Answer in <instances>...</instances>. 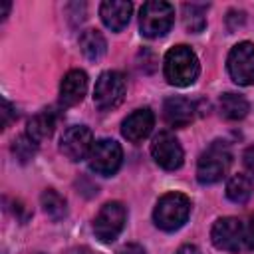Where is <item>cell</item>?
<instances>
[{
	"instance_id": "cell-1",
	"label": "cell",
	"mask_w": 254,
	"mask_h": 254,
	"mask_svg": "<svg viewBox=\"0 0 254 254\" xmlns=\"http://www.w3.org/2000/svg\"><path fill=\"white\" fill-rule=\"evenodd\" d=\"M165 77L175 87H187L196 81L200 65L196 54L189 46H175L165 54Z\"/></svg>"
},
{
	"instance_id": "cell-2",
	"label": "cell",
	"mask_w": 254,
	"mask_h": 254,
	"mask_svg": "<svg viewBox=\"0 0 254 254\" xmlns=\"http://www.w3.org/2000/svg\"><path fill=\"white\" fill-rule=\"evenodd\" d=\"M232 161V153L226 141H214L206 147V151H202V155L198 157L196 163V179L202 185H214L218 183Z\"/></svg>"
},
{
	"instance_id": "cell-3",
	"label": "cell",
	"mask_w": 254,
	"mask_h": 254,
	"mask_svg": "<svg viewBox=\"0 0 254 254\" xmlns=\"http://www.w3.org/2000/svg\"><path fill=\"white\" fill-rule=\"evenodd\" d=\"M190 214V200L183 192H167L157 200L153 210V220L161 230H177L181 228Z\"/></svg>"
},
{
	"instance_id": "cell-4",
	"label": "cell",
	"mask_w": 254,
	"mask_h": 254,
	"mask_svg": "<svg viewBox=\"0 0 254 254\" xmlns=\"http://www.w3.org/2000/svg\"><path fill=\"white\" fill-rule=\"evenodd\" d=\"M175 22V8L163 0L145 2L139 12V28L141 34L147 38H161L165 36Z\"/></svg>"
},
{
	"instance_id": "cell-5",
	"label": "cell",
	"mask_w": 254,
	"mask_h": 254,
	"mask_svg": "<svg viewBox=\"0 0 254 254\" xmlns=\"http://www.w3.org/2000/svg\"><path fill=\"white\" fill-rule=\"evenodd\" d=\"M127 220V208L119 200L105 202L93 220V232L103 244H111L123 230Z\"/></svg>"
},
{
	"instance_id": "cell-6",
	"label": "cell",
	"mask_w": 254,
	"mask_h": 254,
	"mask_svg": "<svg viewBox=\"0 0 254 254\" xmlns=\"http://www.w3.org/2000/svg\"><path fill=\"white\" fill-rule=\"evenodd\" d=\"M125 77L119 71H103L93 87V103L101 111L115 109L125 97Z\"/></svg>"
},
{
	"instance_id": "cell-7",
	"label": "cell",
	"mask_w": 254,
	"mask_h": 254,
	"mask_svg": "<svg viewBox=\"0 0 254 254\" xmlns=\"http://www.w3.org/2000/svg\"><path fill=\"white\" fill-rule=\"evenodd\" d=\"M87 161H89V169L93 173L109 177V175L117 173V169L121 167L123 149L113 139H99V141L93 143Z\"/></svg>"
},
{
	"instance_id": "cell-8",
	"label": "cell",
	"mask_w": 254,
	"mask_h": 254,
	"mask_svg": "<svg viewBox=\"0 0 254 254\" xmlns=\"http://www.w3.org/2000/svg\"><path fill=\"white\" fill-rule=\"evenodd\" d=\"M228 73L238 85L254 83V44L240 42L228 54Z\"/></svg>"
},
{
	"instance_id": "cell-9",
	"label": "cell",
	"mask_w": 254,
	"mask_h": 254,
	"mask_svg": "<svg viewBox=\"0 0 254 254\" xmlns=\"http://www.w3.org/2000/svg\"><path fill=\"white\" fill-rule=\"evenodd\" d=\"M210 238L218 250L240 252L244 246V224L234 216L218 218L210 230Z\"/></svg>"
},
{
	"instance_id": "cell-10",
	"label": "cell",
	"mask_w": 254,
	"mask_h": 254,
	"mask_svg": "<svg viewBox=\"0 0 254 254\" xmlns=\"http://www.w3.org/2000/svg\"><path fill=\"white\" fill-rule=\"evenodd\" d=\"M151 155H153L155 163L159 167H163L165 171H177L183 165V159H185V153H183V147H181L179 139L169 131H161L153 139Z\"/></svg>"
},
{
	"instance_id": "cell-11",
	"label": "cell",
	"mask_w": 254,
	"mask_h": 254,
	"mask_svg": "<svg viewBox=\"0 0 254 254\" xmlns=\"http://www.w3.org/2000/svg\"><path fill=\"white\" fill-rule=\"evenodd\" d=\"M91 147H93V133L85 125L67 127L60 139V151L69 161H81V159L89 157Z\"/></svg>"
},
{
	"instance_id": "cell-12",
	"label": "cell",
	"mask_w": 254,
	"mask_h": 254,
	"mask_svg": "<svg viewBox=\"0 0 254 254\" xmlns=\"http://www.w3.org/2000/svg\"><path fill=\"white\" fill-rule=\"evenodd\" d=\"M155 125V115L149 107L143 109H135L131 115H127L121 123V133L127 141L131 143H139L145 137H149V133L153 131Z\"/></svg>"
},
{
	"instance_id": "cell-13",
	"label": "cell",
	"mask_w": 254,
	"mask_h": 254,
	"mask_svg": "<svg viewBox=\"0 0 254 254\" xmlns=\"http://www.w3.org/2000/svg\"><path fill=\"white\" fill-rule=\"evenodd\" d=\"M87 91V75L81 69H71L64 75L60 83V101L65 107L77 105Z\"/></svg>"
},
{
	"instance_id": "cell-14",
	"label": "cell",
	"mask_w": 254,
	"mask_h": 254,
	"mask_svg": "<svg viewBox=\"0 0 254 254\" xmlns=\"http://www.w3.org/2000/svg\"><path fill=\"white\" fill-rule=\"evenodd\" d=\"M131 12H133V4L123 0H105L99 6V16L103 24L113 32H119L129 24Z\"/></svg>"
},
{
	"instance_id": "cell-15",
	"label": "cell",
	"mask_w": 254,
	"mask_h": 254,
	"mask_svg": "<svg viewBox=\"0 0 254 254\" xmlns=\"http://www.w3.org/2000/svg\"><path fill=\"white\" fill-rule=\"evenodd\" d=\"M194 103L185 97H169L163 103V115L173 127H187L194 119Z\"/></svg>"
},
{
	"instance_id": "cell-16",
	"label": "cell",
	"mask_w": 254,
	"mask_h": 254,
	"mask_svg": "<svg viewBox=\"0 0 254 254\" xmlns=\"http://www.w3.org/2000/svg\"><path fill=\"white\" fill-rule=\"evenodd\" d=\"M54 127H56V115H54V111L44 109V111L36 113V115L28 121L26 135H28L32 141L42 143L44 139H50V137H52Z\"/></svg>"
},
{
	"instance_id": "cell-17",
	"label": "cell",
	"mask_w": 254,
	"mask_h": 254,
	"mask_svg": "<svg viewBox=\"0 0 254 254\" xmlns=\"http://www.w3.org/2000/svg\"><path fill=\"white\" fill-rule=\"evenodd\" d=\"M79 48L83 52V56L91 62H97L105 56L107 52V42L103 38V34L99 30H85L79 36Z\"/></svg>"
},
{
	"instance_id": "cell-18",
	"label": "cell",
	"mask_w": 254,
	"mask_h": 254,
	"mask_svg": "<svg viewBox=\"0 0 254 254\" xmlns=\"http://www.w3.org/2000/svg\"><path fill=\"white\" fill-rule=\"evenodd\" d=\"M218 107H220V115L228 121H238V119L246 117V113H248V101L242 95L232 93V91L220 95Z\"/></svg>"
},
{
	"instance_id": "cell-19",
	"label": "cell",
	"mask_w": 254,
	"mask_h": 254,
	"mask_svg": "<svg viewBox=\"0 0 254 254\" xmlns=\"http://www.w3.org/2000/svg\"><path fill=\"white\" fill-rule=\"evenodd\" d=\"M206 4H196V2H187L183 6V22H185V28L189 32H202L204 26H206Z\"/></svg>"
},
{
	"instance_id": "cell-20",
	"label": "cell",
	"mask_w": 254,
	"mask_h": 254,
	"mask_svg": "<svg viewBox=\"0 0 254 254\" xmlns=\"http://www.w3.org/2000/svg\"><path fill=\"white\" fill-rule=\"evenodd\" d=\"M40 202H42V208L44 212L52 218V220H62L67 212V206H65V198L56 192L54 189H46L40 196Z\"/></svg>"
},
{
	"instance_id": "cell-21",
	"label": "cell",
	"mask_w": 254,
	"mask_h": 254,
	"mask_svg": "<svg viewBox=\"0 0 254 254\" xmlns=\"http://www.w3.org/2000/svg\"><path fill=\"white\" fill-rule=\"evenodd\" d=\"M226 196L236 204H244L252 196V181L246 175H234L226 185Z\"/></svg>"
},
{
	"instance_id": "cell-22",
	"label": "cell",
	"mask_w": 254,
	"mask_h": 254,
	"mask_svg": "<svg viewBox=\"0 0 254 254\" xmlns=\"http://www.w3.org/2000/svg\"><path fill=\"white\" fill-rule=\"evenodd\" d=\"M36 147H38V143H36V141H32V139L24 133V135H20V137H16V139H14V143H12V153L16 155V159H20L22 163H26L28 159H32V157H34Z\"/></svg>"
},
{
	"instance_id": "cell-23",
	"label": "cell",
	"mask_w": 254,
	"mask_h": 254,
	"mask_svg": "<svg viewBox=\"0 0 254 254\" xmlns=\"http://www.w3.org/2000/svg\"><path fill=\"white\" fill-rule=\"evenodd\" d=\"M0 115H2V129H6L14 119H16V107L8 101V99H2V109H0Z\"/></svg>"
},
{
	"instance_id": "cell-24",
	"label": "cell",
	"mask_w": 254,
	"mask_h": 254,
	"mask_svg": "<svg viewBox=\"0 0 254 254\" xmlns=\"http://www.w3.org/2000/svg\"><path fill=\"white\" fill-rule=\"evenodd\" d=\"M244 246L246 248H254V216L248 220V224H244Z\"/></svg>"
},
{
	"instance_id": "cell-25",
	"label": "cell",
	"mask_w": 254,
	"mask_h": 254,
	"mask_svg": "<svg viewBox=\"0 0 254 254\" xmlns=\"http://www.w3.org/2000/svg\"><path fill=\"white\" fill-rule=\"evenodd\" d=\"M242 159H244V167L248 169V173L254 175V147H248V149L244 151Z\"/></svg>"
},
{
	"instance_id": "cell-26",
	"label": "cell",
	"mask_w": 254,
	"mask_h": 254,
	"mask_svg": "<svg viewBox=\"0 0 254 254\" xmlns=\"http://www.w3.org/2000/svg\"><path fill=\"white\" fill-rule=\"evenodd\" d=\"M119 254H145V248L139 246V244H127V246L121 248Z\"/></svg>"
},
{
	"instance_id": "cell-27",
	"label": "cell",
	"mask_w": 254,
	"mask_h": 254,
	"mask_svg": "<svg viewBox=\"0 0 254 254\" xmlns=\"http://www.w3.org/2000/svg\"><path fill=\"white\" fill-rule=\"evenodd\" d=\"M177 254H200V250L194 246V244H185L177 250Z\"/></svg>"
},
{
	"instance_id": "cell-28",
	"label": "cell",
	"mask_w": 254,
	"mask_h": 254,
	"mask_svg": "<svg viewBox=\"0 0 254 254\" xmlns=\"http://www.w3.org/2000/svg\"><path fill=\"white\" fill-rule=\"evenodd\" d=\"M10 6H12V4H10L8 0H2V2H0V20H4V18L8 16V10H10Z\"/></svg>"
},
{
	"instance_id": "cell-29",
	"label": "cell",
	"mask_w": 254,
	"mask_h": 254,
	"mask_svg": "<svg viewBox=\"0 0 254 254\" xmlns=\"http://www.w3.org/2000/svg\"><path fill=\"white\" fill-rule=\"evenodd\" d=\"M77 254H91V252H89V250H79Z\"/></svg>"
}]
</instances>
